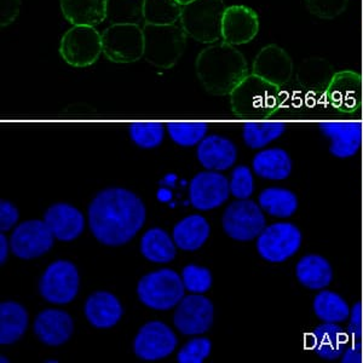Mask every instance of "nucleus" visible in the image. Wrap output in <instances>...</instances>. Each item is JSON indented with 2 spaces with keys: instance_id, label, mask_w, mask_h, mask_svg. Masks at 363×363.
<instances>
[{
  "instance_id": "f257e3e1",
  "label": "nucleus",
  "mask_w": 363,
  "mask_h": 363,
  "mask_svg": "<svg viewBox=\"0 0 363 363\" xmlns=\"http://www.w3.org/2000/svg\"><path fill=\"white\" fill-rule=\"evenodd\" d=\"M145 203L133 191L108 188L99 191L89 206V224L101 244H128L145 225Z\"/></svg>"
},
{
  "instance_id": "f03ea898",
  "label": "nucleus",
  "mask_w": 363,
  "mask_h": 363,
  "mask_svg": "<svg viewBox=\"0 0 363 363\" xmlns=\"http://www.w3.org/2000/svg\"><path fill=\"white\" fill-rule=\"evenodd\" d=\"M196 75L206 90L223 95L234 90L248 75L244 55L228 43H213L195 61Z\"/></svg>"
},
{
  "instance_id": "7ed1b4c3",
  "label": "nucleus",
  "mask_w": 363,
  "mask_h": 363,
  "mask_svg": "<svg viewBox=\"0 0 363 363\" xmlns=\"http://www.w3.org/2000/svg\"><path fill=\"white\" fill-rule=\"evenodd\" d=\"M224 0H194L182 10V28L188 37L203 44H213L222 39Z\"/></svg>"
},
{
  "instance_id": "20e7f679",
  "label": "nucleus",
  "mask_w": 363,
  "mask_h": 363,
  "mask_svg": "<svg viewBox=\"0 0 363 363\" xmlns=\"http://www.w3.org/2000/svg\"><path fill=\"white\" fill-rule=\"evenodd\" d=\"M145 58L147 62L161 69L174 67L186 46V32L182 26H143Z\"/></svg>"
},
{
  "instance_id": "39448f33",
  "label": "nucleus",
  "mask_w": 363,
  "mask_h": 363,
  "mask_svg": "<svg viewBox=\"0 0 363 363\" xmlns=\"http://www.w3.org/2000/svg\"><path fill=\"white\" fill-rule=\"evenodd\" d=\"M184 292L182 277L172 269L149 272L137 286L140 301L150 309L160 311L174 309L184 298Z\"/></svg>"
},
{
  "instance_id": "423d86ee",
  "label": "nucleus",
  "mask_w": 363,
  "mask_h": 363,
  "mask_svg": "<svg viewBox=\"0 0 363 363\" xmlns=\"http://www.w3.org/2000/svg\"><path fill=\"white\" fill-rule=\"evenodd\" d=\"M102 52V35L92 26H73L60 44L63 61L75 68L92 66Z\"/></svg>"
},
{
  "instance_id": "0eeeda50",
  "label": "nucleus",
  "mask_w": 363,
  "mask_h": 363,
  "mask_svg": "<svg viewBox=\"0 0 363 363\" xmlns=\"http://www.w3.org/2000/svg\"><path fill=\"white\" fill-rule=\"evenodd\" d=\"M102 49L114 63L137 62L145 56V33L138 25H111L102 34Z\"/></svg>"
},
{
  "instance_id": "6e6552de",
  "label": "nucleus",
  "mask_w": 363,
  "mask_h": 363,
  "mask_svg": "<svg viewBox=\"0 0 363 363\" xmlns=\"http://www.w3.org/2000/svg\"><path fill=\"white\" fill-rule=\"evenodd\" d=\"M301 233L294 224L280 222L265 227L257 239V251L270 263H282L301 248Z\"/></svg>"
},
{
  "instance_id": "1a4fd4ad",
  "label": "nucleus",
  "mask_w": 363,
  "mask_h": 363,
  "mask_svg": "<svg viewBox=\"0 0 363 363\" xmlns=\"http://www.w3.org/2000/svg\"><path fill=\"white\" fill-rule=\"evenodd\" d=\"M79 291L78 269L69 260H56L50 264L39 281L42 297L52 304H68Z\"/></svg>"
},
{
  "instance_id": "9d476101",
  "label": "nucleus",
  "mask_w": 363,
  "mask_h": 363,
  "mask_svg": "<svg viewBox=\"0 0 363 363\" xmlns=\"http://www.w3.org/2000/svg\"><path fill=\"white\" fill-rule=\"evenodd\" d=\"M222 223L228 236L244 242L258 238L267 227L262 207L248 199L230 203L224 212Z\"/></svg>"
},
{
  "instance_id": "9b49d317",
  "label": "nucleus",
  "mask_w": 363,
  "mask_h": 363,
  "mask_svg": "<svg viewBox=\"0 0 363 363\" xmlns=\"http://www.w3.org/2000/svg\"><path fill=\"white\" fill-rule=\"evenodd\" d=\"M55 235L45 220H27L17 225L11 234L10 248L21 259H34L54 246Z\"/></svg>"
},
{
  "instance_id": "f8f14e48",
  "label": "nucleus",
  "mask_w": 363,
  "mask_h": 363,
  "mask_svg": "<svg viewBox=\"0 0 363 363\" xmlns=\"http://www.w3.org/2000/svg\"><path fill=\"white\" fill-rule=\"evenodd\" d=\"M213 304L203 294H190L183 298L174 311V326L182 335L206 333L213 323Z\"/></svg>"
},
{
  "instance_id": "ddd939ff",
  "label": "nucleus",
  "mask_w": 363,
  "mask_h": 363,
  "mask_svg": "<svg viewBox=\"0 0 363 363\" xmlns=\"http://www.w3.org/2000/svg\"><path fill=\"white\" fill-rule=\"evenodd\" d=\"M177 347V337L164 322L150 321L140 328L133 342V350L140 359L157 361L165 359Z\"/></svg>"
},
{
  "instance_id": "4468645a",
  "label": "nucleus",
  "mask_w": 363,
  "mask_h": 363,
  "mask_svg": "<svg viewBox=\"0 0 363 363\" xmlns=\"http://www.w3.org/2000/svg\"><path fill=\"white\" fill-rule=\"evenodd\" d=\"M230 194L229 182L218 171H205L196 174L189 186L190 203L200 211L222 206Z\"/></svg>"
},
{
  "instance_id": "2eb2a0df",
  "label": "nucleus",
  "mask_w": 363,
  "mask_h": 363,
  "mask_svg": "<svg viewBox=\"0 0 363 363\" xmlns=\"http://www.w3.org/2000/svg\"><path fill=\"white\" fill-rule=\"evenodd\" d=\"M259 32V17L255 10L244 5H233L224 10L222 39L230 45L252 42Z\"/></svg>"
},
{
  "instance_id": "dca6fc26",
  "label": "nucleus",
  "mask_w": 363,
  "mask_h": 363,
  "mask_svg": "<svg viewBox=\"0 0 363 363\" xmlns=\"http://www.w3.org/2000/svg\"><path fill=\"white\" fill-rule=\"evenodd\" d=\"M231 92L235 107L242 111L262 112L272 109L277 86L252 74L247 75Z\"/></svg>"
},
{
  "instance_id": "f3484780",
  "label": "nucleus",
  "mask_w": 363,
  "mask_h": 363,
  "mask_svg": "<svg viewBox=\"0 0 363 363\" xmlns=\"http://www.w3.org/2000/svg\"><path fill=\"white\" fill-rule=\"evenodd\" d=\"M320 130L330 140V152L333 157H354L362 143V125L359 121H325Z\"/></svg>"
},
{
  "instance_id": "a211bd4d",
  "label": "nucleus",
  "mask_w": 363,
  "mask_h": 363,
  "mask_svg": "<svg viewBox=\"0 0 363 363\" xmlns=\"http://www.w3.org/2000/svg\"><path fill=\"white\" fill-rule=\"evenodd\" d=\"M294 72V62L280 46H265L257 54L253 62V74L274 85L287 83Z\"/></svg>"
},
{
  "instance_id": "6ab92c4d",
  "label": "nucleus",
  "mask_w": 363,
  "mask_h": 363,
  "mask_svg": "<svg viewBox=\"0 0 363 363\" xmlns=\"http://www.w3.org/2000/svg\"><path fill=\"white\" fill-rule=\"evenodd\" d=\"M33 328L40 342L49 347H60L69 340L74 332V323L66 311L46 309L38 315Z\"/></svg>"
},
{
  "instance_id": "aec40b11",
  "label": "nucleus",
  "mask_w": 363,
  "mask_h": 363,
  "mask_svg": "<svg viewBox=\"0 0 363 363\" xmlns=\"http://www.w3.org/2000/svg\"><path fill=\"white\" fill-rule=\"evenodd\" d=\"M44 220L55 238L65 242L79 238L85 228L83 213L69 203H55L46 211Z\"/></svg>"
},
{
  "instance_id": "412c9836",
  "label": "nucleus",
  "mask_w": 363,
  "mask_h": 363,
  "mask_svg": "<svg viewBox=\"0 0 363 363\" xmlns=\"http://www.w3.org/2000/svg\"><path fill=\"white\" fill-rule=\"evenodd\" d=\"M347 342L349 335L337 323L323 322L308 337V347L327 361L339 359L347 350Z\"/></svg>"
},
{
  "instance_id": "4be33fe9",
  "label": "nucleus",
  "mask_w": 363,
  "mask_h": 363,
  "mask_svg": "<svg viewBox=\"0 0 363 363\" xmlns=\"http://www.w3.org/2000/svg\"><path fill=\"white\" fill-rule=\"evenodd\" d=\"M198 159L208 171H225L235 164L238 149L225 137L210 135L199 143Z\"/></svg>"
},
{
  "instance_id": "5701e85b",
  "label": "nucleus",
  "mask_w": 363,
  "mask_h": 363,
  "mask_svg": "<svg viewBox=\"0 0 363 363\" xmlns=\"http://www.w3.org/2000/svg\"><path fill=\"white\" fill-rule=\"evenodd\" d=\"M84 310L91 325L99 330L116 326L124 314L119 299L106 291H99L91 294L87 298Z\"/></svg>"
},
{
  "instance_id": "b1692460",
  "label": "nucleus",
  "mask_w": 363,
  "mask_h": 363,
  "mask_svg": "<svg viewBox=\"0 0 363 363\" xmlns=\"http://www.w3.org/2000/svg\"><path fill=\"white\" fill-rule=\"evenodd\" d=\"M108 0H60L63 16L73 26L101 25L107 16Z\"/></svg>"
},
{
  "instance_id": "393cba45",
  "label": "nucleus",
  "mask_w": 363,
  "mask_h": 363,
  "mask_svg": "<svg viewBox=\"0 0 363 363\" xmlns=\"http://www.w3.org/2000/svg\"><path fill=\"white\" fill-rule=\"evenodd\" d=\"M252 167L259 177L269 181H284L291 174L292 160L284 149H264L253 157Z\"/></svg>"
},
{
  "instance_id": "a878e982",
  "label": "nucleus",
  "mask_w": 363,
  "mask_h": 363,
  "mask_svg": "<svg viewBox=\"0 0 363 363\" xmlns=\"http://www.w3.org/2000/svg\"><path fill=\"white\" fill-rule=\"evenodd\" d=\"M210 224L200 215H191L179 220L174 228V241L183 251H196L210 236Z\"/></svg>"
},
{
  "instance_id": "bb28decb",
  "label": "nucleus",
  "mask_w": 363,
  "mask_h": 363,
  "mask_svg": "<svg viewBox=\"0 0 363 363\" xmlns=\"http://www.w3.org/2000/svg\"><path fill=\"white\" fill-rule=\"evenodd\" d=\"M296 275L304 287L318 291L330 286L333 279V270L326 258L318 255H308L298 262Z\"/></svg>"
},
{
  "instance_id": "cd10ccee",
  "label": "nucleus",
  "mask_w": 363,
  "mask_h": 363,
  "mask_svg": "<svg viewBox=\"0 0 363 363\" xmlns=\"http://www.w3.org/2000/svg\"><path fill=\"white\" fill-rule=\"evenodd\" d=\"M28 327V313L16 301L0 304V344L10 345L21 339Z\"/></svg>"
},
{
  "instance_id": "c85d7f7f",
  "label": "nucleus",
  "mask_w": 363,
  "mask_h": 363,
  "mask_svg": "<svg viewBox=\"0 0 363 363\" xmlns=\"http://www.w3.org/2000/svg\"><path fill=\"white\" fill-rule=\"evenodd\" d=\"M142 255L154 263H169L176 257V244L164 229L153 228L140 239Z\"/></svg>"
},
{
  "instance_id": "c756f323",
  "label": "nucleus",
  "mask_w": 363,
  "mask_h": 363,
  "mask_svg": "<svg viewBox=\"0 0 363 363\" xmlns=\"http://www.w3.org/2000/svg\"><path fill=\"white\" fill-rule=\"evenodd\" d=\"M258 203L262 210L279 218H289L298 208L297 196L285 188H267L260 193Z\"/></svg>"
},
{
  "instance_id": "7c9ffc66",
  "label": "nucleus",
  "mask_w": 363,
  "mask_h": 363,
  "mask_svg": "<svg viewBox=\"0 0 363 363\" xmlns=\"http://www.w3.org/2000/svg\"><path fill=\"white\" fill-rule=\"evenodd\" d=\"M315 315L326 323H340L350 318L351 309L345 299L332 291H321L314 299Z\"/></svg>"
},
{
  "instance_id": "2f4dec72",
  "label": "nucleus",
  "mask_w": 363,
  "mask_h": 363,
  "mask_svg": "<svg viewBox=\"0 0 363 363\" xmlns=\"http://www.w3.org/2000/svg\"><path fill=\"white\" fill-rule=\"evenodd\" d=\"M107 20L111 25H145V0H108Z\"/></svg>"
},
{
  "instance_id": "473e14b6",
  "label": "nucleus",
  "mask_w": 363,
  "mask_h": 363,
  "mask_svg": "<svg viewBox=\"0 0 363 363\" xmlns=\"http://www.w3.org/2000/svg\"><path fill=\"white\" fill-rule=\"evenodd\" d=\"M285 131L286 125L280 121H250L244 125L242 137L250 148L262 149L280 138Z\"/></svg>"
},
{
  "instance_id": "72a5a7b5",
  "label": "nucleus",
  "mask_w": 363,
  "mask_h": 363,
  "mask_svg": "<svg viewBox=\"0 0 363 363\" xmlns=\"http://www.w3.org/2000/svg\"><path fill=\"white\" fill-rule=\"evenodd\" d=\"M182 10L183 6L176 0H145V25H176Z\"/></svg>"
},
{
  "instance_id": "f704fd0d",
  "label": "nucleus",
  "mask_w": 363,
  "mask_h": 363,
  "mask_svg": "<svg viewBox=\"0 0 363 363\" xmlns=\"http://www.w3.org/2000/svg\"><path fill=\"white\" fill-rule=\"evenodd\" d=\"M128 133L133 143L143 149L157 148L162 143L165 137L164 125L154 121L133 123L130 125Z\"/></svg>"
},
{
  "instance_id": "c9c22d12",
  "label": "nucleus",
  "mask_w": 363,
  "mask_h": 363,
  "mask_svg": "<svg viewBox=\"0 0 363 363\" xmlns=\"http://www.w3.org/2000/svg\"><path fill=\"white\" fill-rule=\"evenodd\" d=\"M208 126L205 123H169L167 133L171 140L181 147H194L206 137Z\"/></svg>"
},
{
  "instance_id": "e433bc0d",
  "label": "nucleus",
  "mask_w": 363,
  "mask_h": 363,
  "mask_svg": "<svg viewBox=\"0 0 363 363\" xmlns=\"http://www.w3.org/2000/svg\"><path fill=\"white\" fill-rule=\"evenodd\" d=\"M361 77L355 72H339L332 78L330 85V94L333 99H355L359 95Z\"/></svg>"
},
{
  "instance_id": "4c0bfd02",
  "label": "nucleus",
  "mask_w": 363,
  "mask_h": 363,
  "mask_svg": "<svg viewBox=\"0 0 363 363\" xmlns=\"http://www.w3.org/2000/svg\"><path fill=\"white\" fill-rule=\"evenodd\" d=\"M182 281L186 291L191 294H203L212 286V275L207 268L189 264L182 270Z\"/></svg>"
},
{
  "instance_id": "58836bf2",
  "label": "nucleus",
  "mask_w": 363,
  "mask_h": 363,
  "mask_svg": "<svg viewBox=\"0 0 363 363\" xmlns=\"http://www.w3.org/2000/svg\"><path fill=\"white\" fill-rule=\"evenodd\" d=\"M230 194L239 200H246L253 194L255 183H253V174L247 166H236L231 172L230 181H229Z\"/></svg>"
},
{
  "instance_id": "ea45409f",
  "label": "nucleus",
  "mask_w": 363,
  "mask_h": 363,
  "mask_svg": "<svg viewBox=\"0 0 363 363\" xmlns=\"http://www.w3.org/2000/svg\"><path fill=\"white\" fill-rule=\"evenodd\" d=\"M212 342L207 338H194L178 352L179 363H203L210 356Z\"/></svg>"
},
{
  "instance_id": "a19ab883",
  "label": "nucleus",
  "mask_w": 363,
  "mask_h": 363,
  "mask_svg": "<svg viewBox=\"0 0 363 363\" xmlns=\"http://www.w3.org/2000/svg\"><path fill=\"white\" fill-rule=\"evenodd\" d=\"M310 13L321 18H333L347 8V0H306Z\"/></svg>"
},
{
  "instance_id": "79ce46f5",
  "label": "nucleus",
  "mask_w": 363,
  "mask_h": 363,
  "mask_svg": "<svg viewBox=\"0 0 363 363\" xmlns=\"http://www.w3.org/2000/svg\"><path fill=\"white\" fill-rule=\"evenodd\" d=\"M347 335L354 342H363V304L356 303L350 311V321L347 326Z\"/></svg>"
},
{
  "instance_id": "37998d69",
  "label": "nucleus",
  "mask_w": 363,
  "mask_h": 363,
  "mask_svg": "<svg viewBox=\"0 0 363 363\" xmlns=\"http://www.w3.org/2000/svg\"><path fill=\"white\" fill-rule=\"evenodd\" d=\"M21 10V0H0V26L8 27L16 21Z\"/></svg>"
},
{
  "instance_id": "c03bdc74",
  "label": "nucleus",
  "mask_w": 363,
  "mask_h": 363,
  "mask_svg": "<svg viewBox=\"0 0 363 363\" xmlns=\"http://www.w3.org/2000/svg\"><path fill=\"white\" fill-rule=\"evenodd\" d=\"M18 211L13 203L1 200L0 201V229L9 231L18 220Z\"/></svg>"
},
{
  "instance_id": "a18cd8bd",
  "label": "nucleus",
  "mask_w": 363,
  "mask_h": 363,
  "mask_svg": "<svg viewBox=\"0 0 363 363\" xmlns=\"http://www.w3.org/2000/svg\"><path fill=\"white\" fill-rule=\"evenodd\" d=\"M342 363H361L363 362V342H354L352 345L347 347L342 354Z\"/></svg>"
},
{
  "instance_id": "49530a36",
  "label": "nucleus",
  "mask_w": 363,
  "mask_h": 363,
  "mask_svg": "<svg viewBox=\"0 0 363 363\" xmlns=\"http://www.w3.org/2000/svg\"><path fill=\"white\" fill-rule=\"evenodd\" d=\"M8 240L4 234L0 235V263L4 264L5 260L8 258Z\"/></svg>"
},
{
  "instance_id": "de8ad7c7",
  "label": "nucleus",
  "mask_w": 363,
  "mask_h": 363,
  "mask_svg": "<svg viewBox=\"0 0 363 363\" xmlns=\"http://www.w3.org/2000/svg\"><path fill=\"white\" fill-rule=\"evenodd\" d=\"M177 3L182 5V6H184V5L189 4L191 1H194V0H176Z\"/></svg>"
}]
</instances>
